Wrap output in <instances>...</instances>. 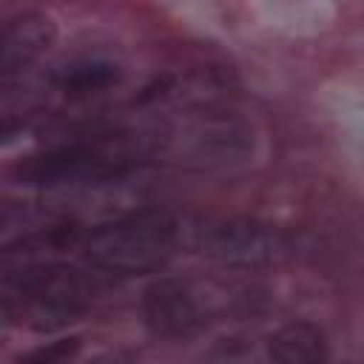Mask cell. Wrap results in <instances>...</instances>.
<instances>
[{
  "label": "cell",
  "mask_w": 364,
  "mask_h": 364,
  "mask_svg": "<svg viewBox=\"0 0 364 364\" xmlns=\"http://www.w3.org/2000/svg\"><path fill=\"white\" fill-rule=\"evenodd\" d=\"M182 228L171 213L139 210L102 225L82 236V253L94 270L111 276L159 273L179 250Z\"/></svg>",
  "instance_id": "1"
},
{
  "label": "cell",
  "mask_w": 364,
  "mask_h": 364,
  "mask_svg": "<svg viewBox=\"0 0 364 364\" xmlns=\"http://www.w3.org/2000/svg\"><path fill=\"white\" fill-rule=\"evenodd\" d=\"M97 296V282L65 262H31L20 270H9L3 279L6 313H26L37 330H57L77 321Z\"/></svg>",
  "instance_id": "2"
},
{
  "label": "cell",
  "mask_w": 364,
  "mask_h": 364,
  "mask_svg": "<svg viewBox=\"0 0 364 364\" xmlns=\"http://www.w3.org/2000/svg\"><path fill=\"white\" fill-rule=\"evenodd\" d=\"M139 165V154L122 142L80 139L46 148L14 165V179L31 188L63 185H102L128 176Z\"/></svg>",
  "instance_id": "3"
},
{
  "label": "cell",
  "mask_w": 364,
  "mask_h": 364,
  "mask_svg": "<svg viewBox=\"0 0 364 364\" xmlns=\"http://www.w3.org/2000/svg\"><path fill=\"white\" fill-rule=\"evenodd\" d=\"M196 247L230 267L273 264L287 256L290 239L270 225L250 219H222L196 230Z\"/></svg>",
  "instance_id": "4"
},
{
  "label": "cell",
  "mask_w": 364,
  "mask_h": 364,
  "mask_svg": "<svg viewBox=\"0 0 364 364\" xmlns=\"http://www.w3.org/2000/svg\"><path fill=\"white\" fill-rule=\"evenodd\" d=\"M142 318L159 338H191L205 324V307L188 282L162 276L142 293Z\"/></svg>",
  "instance_id": "5"
},
{
  "label": "cell",
  "mask_w": 364,
  "mask_h": 364,
  "mask_svg": "<svg viewBox=\"0 0 364 364\" xmlns=\"http://www.w3.org/2000/svg\"><path fill=\"white\" fill-rule=\"evenodd\" d=\"M54 40H57V28H54L51 17L40 14V11L14 14L3 26V37H0L3 77L11 80L14 74H23L28 65H34L40 57H46V51L54 46Z\"/></svg>",
  "instance_id": "6"
},
{
  "label": "cell",
  "mask_w": 364,
  "mask_h": 364,
  "mask_svg": "<svg viewBox=\"0 0 364 364\" xmlns=\"http://www.w3.org/2000/svg\"><path fill=\"white\" fill-rule=\"evenodd\" d=\"M267 355L282 364H313L330 355L327 336L313 321H290L267 336Z\"/></svg>",
  "instance_id": "7"
},
{
  "label": "cell",
  "mask_w": 364,
  "mask_h": 364,
  "mask_svg": "<svg viewBox=\"0 0 364 364\" xmlns=\"http://www.w3.org/2000/svg\"><path fill=\"white\" fill-rule=\"evenodd\" d=\"M117 80H119V68L108 60H77L54 77L57 88L68 97H85V94L105 91Z\"/></svg>",
  "instance_id": "8"
},
{
  "label": "cell",
  "mask_w": 364,
  "mask_h": 364,
  "mask_svg": "<svg viewBox=\"0 0 364 364\" xmlns=\"http://www.w3.org/2000/svg\"><path fill=\"white\" fill-rule=\"evenodd\" d=\"M80 353V338H57V341H48L37 350H31L26 355V361H37V364H60V361H68Z\"/></svg>",
  "instance_id": "9"
}]
</instances>
